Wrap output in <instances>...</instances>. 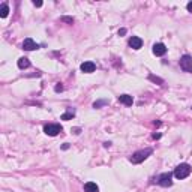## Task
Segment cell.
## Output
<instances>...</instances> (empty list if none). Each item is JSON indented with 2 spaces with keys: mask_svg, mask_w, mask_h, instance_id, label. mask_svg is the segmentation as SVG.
<instances>
[{
  "mask_svg": "<svg viewBox=\"0 0 192 192\" xmlns=\"http://www.w3.org/2000/svg\"><path fill=\"white\" fill-rule=\"evenodd\" d=\"M152 153H153V149H150V147H147V149H143V150L135 152V153L129 158V161H131L132 164H141L143 161H146V159H147Z\"/></svg>",
  "mask_w": 192,
  "mask_h": 192,
  "instance_id": "cell-1",
  "label": "cell"
},
{
  "mask_svg": "<svg viewBox=\"0 0 192 192\" xmlns=\"http://www.w3.org/2000/svg\"><path fill=\"white\" fill-rule=\"evenodd\" d=\"M191 173H192V167L189 164H180L174 170V177L179 179V180H182V179H186Z\"/></svg>",
  "mask_w": 192,
  "mask_h": 192,
  "instance_id": "cell-2",
  "label": "cell"
},
{
  "mask_svg": "<svg viewBox=\"0 0 192 192\" xmlns=\"http://www.w3.org/2000/svg\"><path fill=\"white\" fill-rule=\"evenodd\" d=\"M173 174L171 173H162V174H159L155 180H156V183L159 185V186H164V188H170L171 185H173Z\"/></svg>",
  "mask_w": 192,
  "mask_h": 192,
  "instance_id": "cell-3",
  "label": "cell"
},
{
  "mask_svg": "<svg viewBox=\"0 0 192 192\" xmlns=\"http://www.w3.org/2000/svg\"><path fill=\"white\" fill-rule=\"evenodd\" d=\"M62 131H63V128H62V125H59V123H50V125H45V126H44V132H45L47 135H50V137H56V135H59Z\"/></svg>",
  "mask_w": 192,
  "mask_h": 192,
  "instance_id": "cell-4",
  "label": "cell"
},
{
  "mask_svg": "<svg viewBox=\"0 0 192 192\" xmlns=\"http://www.w3.org/2000/svg\"><path fill=\"white\" fill-rule=\"evenodd\" d=\"M179 65H180V68H182L183 72H189V74H192V57L189 54L182 56Z\"/></svg>",
  "mask_w": 192,
  "mask_h": 192,
  "instance_id": "cell-5",
  "label": "cell"
},
{
  "mask_svg": "<svg viewBox=\"0 0 192 192\" xmlns=\"http://www.w3.org/2000/svg\"><path fill=\"white\" fill-rule=\"evenodd\" d=\"M23 50L26 51H35V50H39V44H36L32 38H26L23 42Z\"/></svg>",
  "mask_w": 192,
  "mask_h": 192,
  "instance_id": "cell-6",
  "label": "cell"
},
{
  "mask_svg": "<svg viewBox=\"0 0 192 192\" xmlns=\"http://www.w3.org/2000/svg\"><path fill=\"white\" fill-rule=\"evenodd\" d=\"M165 53H167V47H165V44L158 42V44L153 45V54H155V56L161 57V56H164Z\"/></svg>",
  "mask_w": 192,
  "mask_h": 192,
  "instance_id": "cell-7",
  "label": "cell"
},
{
  "mask_svg": "<svg viewBox=\"0 0 192 192\" xmlns=\"http://www.w3.org/2000/svg\"><path fill=\"white\" fill-rule=\"evenodd\" d=\"M80 69L84 72V74H92V72H95V69H96V65L93 62H84V63H81Z\"/></svg>",
  "mask_w": 192,
  "mask_h": 192,
  "instance_id": "cell-8",
  "label": "cell"
},
{
  "mask_svg": "<svg viewBox=\"0 0 192 192\" xmlns=\"http://www.w3.org/2000/svg\"><path fill=\"white\" fill-rule=\"evenodd\" d=\"M129 47L132 48V50H140V48L143 47V39L138 38V36H132L129 39Z\"/></svg>",
  "mask_w": 192,
  "mask_h": 192,
  "instance_id": "cell-9",
  "label": "cell"
},
{
  "mask_svg": "<svg viewBox=\"0 0 192 192\" xmlns=\"http://www.w3.org/2000/svg\"><path fill=\"white\" fill-rule=\"evenodd\" d=\"M119 102L126 105V107H131L132 102H134V99H132V96H129V95H120L119 96Z\"/></svg>",
  "mask_w": 192,
  "mask_h": 192,
  "instance_id": "cell-10",
  "label": "cell"
},
{
  "mask_svg": "<svg viewBox=\"0 0 192 192\" xmlns=\"http://www.w3.org/2000/svg\"><path fill=\"white\" fill-rule=\"evenodd\" d=\"M84 191L86 192H99V188H98V185H96L95 182H87L84 185Z\"/></svg>",
  "mask_w": 192,
  "mask_h": 192,
  "instance_id": "cell-11",
  "label": "cell"
},
{
  "mask_svg": "<svg viewBox=\"0 0 192 192\" xmlns=\"http://www.w3.org/2000/svg\"><path fill=\"white\" fill-rule=\"evenodd\" d=\"M17 65H18V68H20V69H27V68L30 66V60H29L27 57H20Z\"/></svg>",
  "mask_w": 192,
  "mask_h": 192,
  "instance_id": "cell-12",
  "label": "cell"
},
{
  "mask_svg": "<svg viewBox=\"0 0 192 192\" xmlns=\"http://www.w3.org/2000/svg\"><path fill=\"white\" fill-rule=\"evenodd\" d=\"M8 14H9V6H8V3H2V6H0V17L6 18Z\"/></svg>",
  "mask_w": 192,
  "mask_h": 192,
  "instance_id": "cell-13",
  "label": "cell"
},
{
  "mask_svg": "<svg viewBox=\"0 0 192 192\" xmlns=\"http://www.w3.org/2000/svg\"><path fill=\"white\" fill-rule=\"evenodd\" d=\"M74 116H75V111L72 110V108H68V111H66L65 114H62V117H60V119H62V120H71Z\"/></svg>",
  "mask_w": 192,
  "mask_h": 192,
  "instance_id": "cell-14",
  "label": "cell"
},
{
  "mask_svg": "<svg viewBox=\"0 0 192 192\" xmlns=\"http://www.w3.org/2000/svg\"><path fill=\"white\" fill-rule=\"evenodd\" d=\"M108 104V101L107 99H102V101H96L95 104H93V108H101V107H104V105H107Z\"/></svg>",
  "mask_w": 192,
  "mask_h": 192,
  "instance_id": "cell-15",
  "label": "cell"
},
{
  "mask_svg": "<svg viewBox=\"0 0 192 192\" xmlns=\"http://www.w3.org/2000/svg\"><path fill=\"white\" fill-rule=\"evenodd\" d=\"M149 78H150L152 81H155V83H158V84H162V83H164V80H161V78H158V77H155V75H150Z\"/></svg>",
  "mask_w": 192,
  "mask_h": 192,
  "instance_id": "cell-16",
  "label": "cell"
},
{
  "mask_svg": "<svg viewBox=\"0 0 192 192\" xmlns=\"http://www.w3.org/2000/svg\"><path fill=\"white\" fill-rule=\"evenodd\" d=\"M62 21H65V23H69V24H72V23H74V18H71V17H62Z\"/></svg>",
  "mask_w": 192,
  "mask_h": 192,
  "instance_id": "cell-17",
  "label": "cell"
},
{
  "mask_svg": "<svg viewBox=\"0 0 192 192\" xmlns=\"http://www.w3.org/2000/svg\"><path fill=\"white\" fill-rule=\"evenodd\" d=\"M54 90H56V92H57V93H59V92H62V90H63V86H62V84H60V83H59V84H57V86H56V87H54Z\"/></svg>",
  "mask_w": 192,
  "mask_h": 192,
  "instance_id": "cell-18",
  "label": "cell"
},
{
  "mask_svg": "<svg viewBox=\"0 0 192 192\" xmlns=\"http://www.w3.org/2000/svg\"><path fill=\"white\" fill-rule=\"evenodd\" d=\"M123 35H126V29H120L119 30V36H123Z\"/></svg>",
  "mask_w": 192,
  "mask_h": 192,
  "instance_id": "cell-19",
  "label": "cell"
},
{
  "mask_svg": "<svg viewBox=\"0 0 192 192\" xmlns=\"http://www.w3.org/2000/svg\"><path fill=\"white\" fill-rule=\"evenodd\" d=\"M186 9H188V12H192V2H189L186 5Z\"/></svg>",
  "mask_w": 192,
  "mask_h": 192,
  "instance_id": "cell-20",
  "label": "cell"
},
{
  "mask_svg": "<svg viewBox=\"0 0 192 192\" xmlns=\"http://www.w3.org/2000/svg\"><path fill=\"white\" fill-rule=\"evenodd\" d=\"M33 5H35L36 8H41V6H42V2H36V0H35V2H33Z\"/></svg>",
  "mask_w": 192,
  "mask_h": 192,
  "instance_id": "cell-21",
  "label": "cell"
},
{
  "mask_svg": "<svg viewBox=\"0 0 192 192\" xmlns=\"http://www.w3.org/2000/svg\"><path fill=\"white\" fill-rule=\"evenodd\" d=\"M62 149H63V150H68V149H69V144H68V143H65L63 146H62Z\"/></svg>",
  "mask_w": 192,
  "mask_h": 192,
  "instance_id": "cell-22",
  "label": "cell"
},
{
  "mask_svg": "<svg viewBox=\"0 0 192 192\" xmlns=\"http://www.w3.org/2000/svg\"><path fill=\"white\" fill-rule=\"evenodd\" d=\"M161 138V134H153V140H159Z\"/></svg>",
  "mask_w": 192,
  "mask_h": 192,
  "instance_id": "cell-23",
  "label": "cell"
},
{
  "mask_svg": "<svg viewBox=\"0 0 192 192\" xmlns=\"http://www.w3.org/2000/svg\"><path fill=\"white\" fill-rule=\"evenodd\" d=\"M111 146V143L110 141H107V143H104V147H110Z\"/></svg>",
  "mask_w": 192,
  "mask_h": 192,
  "instance_id": "cell-24",
  "label": "cell"
},
{
  "mask_svg": "<svg viewBox=\"0 0 192 192\" xmlns=\"http://www.w3.org/2000/svg\"><path fill=\"white\" fill-rule=\"evenodd\" d=\"M80 131H81L80 128H75V129H74V134H80Z\"/></svg>",
  "mask_w": 192,
  "mask_h": 192,
  "instance_id": "cell-25",
  "label": "cell"
}]
</instances>
